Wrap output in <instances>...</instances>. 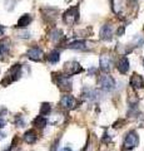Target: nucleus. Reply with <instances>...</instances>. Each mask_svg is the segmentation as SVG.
Here are the masks:
<instances>
[{
    "label": "nucleus",
    "mask_w": 144,
    "mask_h": 151,
    "mask_svg": "<svg viewBox=\"0 0 144 151\" xmlns=\"http://www.w3.org/2000/svg\"><path fill=\"white\" fill-rule=\"evenodd\" d=\"M15 124L16 126H19V127H24L25 126V121L24 119H23V116H16V119H15Z\"/></svg>",
    "instance_id": "23"
},
{
    "label": "nucleus",
    "mask_w": 144,
    "mask_h": 151,
    "mask_svg": "<svg viewBox=\"0 0 144 151\" xmlns=\"http://www.w3.org/2000/svg\"><path fill=\"white\" fill-rule=\"evenodd\" d=\"M111 8L117 15H122L125 8V0H111Z\"/></svg>",
    "instance_id": "12"
},
{
    "label": "nucleus",
    "mask_w": 144,
    "mask_h": 151,
    "mask_svg": "<svg viewBox=\"0 0 144 151\" xmlns=\"http://www.w3.org/2000/svg\"><path fill=\"white\" fill-rule=\"evenodd\" d=\"M50 39H52L54 43H59V42L63 39L62 30H60V29H54L52 33H50Z\"/></svg>",
    "instance_id": "19"
},
{
    "label": "nucleus",
    "mask_w": 144,
    "mask_h": 151,
    "mask_svg": "<svg viewBox=\"0 0 144 151\" xmlns=\"http://www.w3.org/2000/svg\"><path fill=\"white\" fill-rule=\"evenodd\" d=\"M50 110H52V106H50V103H43L41 107H40V115L41 116H46L50 112Z\"/></svg>",
    "instance_id": "22"
},
{
    "label": "nucleus",
    "mask_w": 144,
    "mask_h": 151,
    "mask_svg": "<svg viewBox=\"0 0 144 151\" xmlns=\"http://www.w3.org/2000/svg\"><path fill=\"white\" fill-rule=\"evenodd\" d=\"M60 116L59 113H55V115H53V117H52V120H50V124H53V125H55L57 122H59V120H60Z\"/></svg>",
    "instance_id": "24"
},
{
    "label": "nucleus",
    "mask_w": 144,
    "mask_h": 151,
    "mask_svg": "<svg viewBox=\"0 0 144 151\" xmlns=\"http://www.w3.org/2000/svg\"><path fill=\"white\" fill-rule=\"evenodd\" d=\"M118 70L122 74H125L129 70V60L127 57H122L120 60L118 62Z\"/></svg>",
    "instance_id": "16"
},
{
    "label": "nucleus",
    "mask_w": 144,
    "mask_h": 151,
    "mask_svg": "<svg viewBox=\"0 0 144 151\" xmlns=\"http://www.w3.org/2000/svg\"><path fill=\"white\" fill-rule=\"evenodd\" d=\"M98 84H99V87L105 92H110V91H113V89L115 88L114 78L111 77V76H109V74L100 76L99 79H98Z\"/></svg>",
    "instance_id": "3"
},
{
    "label": "nucleus",
    "mask_w": 144,
    "mask_h": 151,
    "mask_svg": "<svg viewBox=\"0 0 144 151\" xmlns=\"http://www.w3.org/2000/svg\"><path fill=\"white\" fill-rule=\"evenodd\" d=\"M82 96L85 98V100H89V101H95L98 100V92L95 89H92V88H84Z\"/></svg>",
    "instance_id": "14"
},
{
    "label": "nucleus",
    "mask_w": 144,
    "mask_h": 151,
    "mask_svg": "<svg viewBox=\"0 0 144 151\" xmlns=\"http://www.w3.org/2000/svg\"><path fill=\"white\" fill-rule=\"evenodd\" d=\"M26 55L28 58H30L31 60H35V62H40L44 58V53L39 47H31L30 49H28Z\"/></svg>",
    "instance_id": "7"
},
{
    "label": "nucleus",
    "mask_w": 144,
    "mask_h": 151,
    "mask_svg": "<svg viewBox=\"0 0 144 151\" xmlns=\"http://www.w3.org/2000/svg\"><path fill=\"white\" fill-rule=\"evenodd\" d=\"M4 32H5V28H4L3 25H0V35H3Z\"/></svg>",
    "instance_id": "27"
},
{
    "label": "nucleus",
    "mask_w": 144,
    "mask_h": 151,
    "mask_svg": "<svg viewBox=\"0 0 144 151\" xmlns=\"http://www.w3.org/2000/svg\"><path fill=\"white\" fill-rule=\"evenodd\" d=\"M46 124H48V120H46L44 116H41V115H39V116L34 120V125H35L36 127H39V129H44V127L46 126Z\"/></svg>",
    "instance_id": "21"
},
{
    "label": "nucleus",
    "mask_w": 144,
    "mask_h": 151,
    "mask_svg": "<svg viewBox=\"0 0 144 151\" xmlns=\"http://www.w3.org/2000/svg\"><path fill=\"white\" fill-rule=\"evenodd\" d=\"M60 151H72V149L70 147H64V149H62Z\"/></svg>",
    "instance_id": "28"
},
{
    "label": "nucleus",
    "mask_w": 144,
    "mask_h": 151,
    "mask_svg": "<svg viewBox=\"0 0 144 151\" xmlns=\"http://www.w3.org/2000/svg\"><path fill=\"white\" fill-rule=\"evenodd\" d=\"M99 65L103 72H109L111 69V58L109 54H101L99 59Z\"/></svg>",
    "instance_id": "8"
},
{
    "label": "nucleus",
    "mask_w": 144,
    "mask_h": 151,
    "mask_svg": "<svg viewBox=\"0 0 144 151\" xmlns=\"http://www.w3.org/2000/svg\"><path fill=\"white\" fill-rule=\"evenodd\" d=\"M87 40L84 39H80V40H74L72 43L68 44V48L69 49H78V50H85L88 49V45H87Z\"/></svg>",
    "instance_id": "13"
},
{
    "label": "nucleus",
    "mask_w": 144,
    "mask_h": 151,
    "mask_svg": "<svg viewBox=\"0 0 144 151\" xmlns=\"http://www.w3.org/2000/svg\"><path fill=\"white\" fill-rule=\"evenodd\" d=\"M83 70V67L79 64L77 60H70V62H67L64 64V72L67 76H74L78 74Z\"/></svg>",
    "instance_id": "5"
},
{
    "label": "nucleus",
    "mask_w": 144,
    "mask_h": 151,
    "mask_svg": "<svg viewBox=\"0 0 144 151\" xmlns=\"http://www.w3.org/2000/svg\"><path fill=\"white\" fill-rule=\"evenodd\" d=\"M139 144V137L135 131H129L124 139L123 142V150H133L135 149Z\"/></svg>",
    "instance_id": "2"
},
{
    "label": "nucleus",
    "mask_w": 144,
    "mask_h": 151,
    "mask_svg": "<svg viewBox=\"0 0 144 151\" xmlns=\"http://www.w3.org/2000/svg\"><path fill=\"white\" fill-rule=\"evenodd\" d=\"M75 103H77V101L72 94H65V96H63L62 100H60V105L64 108H67V110H73V108L75 107Z\"/></svg>",
    "instance_id": "9"
},
{
    "label": "nucleus",
    "mask_w": 144,
    "mask_h": 151,
    "mask_svg": "<svg viewBox=\"0 0 144 151\" xmlns=\"http://www.w3.org/2000/svg\"><path fill=\"white\" fill-rule=\"evenodd\" d=\"M36 139H38V135L34 130H28L25 134H24V141L28 144H34Z\"/></svg>",
    "instance_id": "17"
},
{
    "label": "nucleus",
    "mask_w": 144,
    "mask_h": 151,
    "mask_svg": "<svg viewBox=\"0 0 144 151\" xmlns=\"http://www.w3.org/2000/svg\"><path fill=\"white\" fill-rule=\"evenodd\" d=\"M143 64H144V60H143Z\"/></svg>",
    "instance_id": "30"
},
{
    "label": "nucleus",
    "mask_w": 144,
    "mask_h": 151,
    "mask_svg": "<svg viewBox=\"0 0 144 151\" xmlns=\"http://www.w3.org/2000/svg\"><path fill=\"white\" fill-rule=\"evenodd\" d=\"M131 86L135 89V91H139V89H143L144 88V81H143V77L139 76L137 73H134L131 78Z\"/></svg>",
    "instance_id": "10"
},
{
    "label": "nucleus",
    "mask_w": 144,
    "mask_h": 151,
    "mask_svg": "<svg viewBox=\"0 0 144 151\" xmlns=\"http://www.w3.org/2000/svg\"><path fill=\"white\" fill-rule=\"evenodd\" d=\"M110 140H111V137H109V135L106 134H104V137H103V142H110Z\"/></svg>",
    "instance_id": "25"
},
{
    "label": "nucleus",
    "mask_w": 144,
    "mask_h": 151,
    "mask_svg": "<svg viewBox=\"0 0 144 151\" xmlns=\"http://www.w3.org/2000/svg\"><path fill=\"white\" fill-rule=\"evenodd\" d=\"M21 76V65L20 64H14L13 67L8 70V73L5 76V78L1 81V84L8 86L9 83H11L14 81H18Z\"/></svg>",
    "instance_id": "1"
},
{
    "label": "nucleus",
    "mask_w": 144,
    "mask_h": 151,
    "mask_svg": "<svg viewBox=\"0 0 144 151\" xmlns=\"http://www.w3.org/2000/svg\"><path fill=\"white\" fill-rule=\"evenodd\" d=\"M59 59H60V53H59V50H58V49H55V50H53V52H50L49 55H48V60H49L50 63H53V64L58 63V62H59Z\"/></svg>",
    "instance_id": "20"
},
{
    "label": "nucleus",
    "mask_w": 144,
    "mask_h": 151,
    "mask_svg": "<svg viewBox=\"0 0 144 151\" xmlns=\"http://www.w3.org/2000/svg\"><path fill=\"white\" fill-rule=\"evenodd\" d=\"M57 84L62 91H72V81L67 74H58L57 78Z\"/></svg>",
    "instance_id": "6"
},
{
    "label": "nucleus",
    "mask_w": 144,
    "mask_h": 151,
    "mask_svg": "<svg viewBox=\"0 0 144 151\" xmlns=\"http://www.w3.org/2000/svg\"><path fill=\"white\" fill-rule=\"evenodd\" d=\"M31 22V15H29V14H24L19 20H18V24L16 27L18 28H25L26 25H29Z\"/></svg>",
    "instance_id": "18"
},
{
    "label": "nucleus",
    "mask_w": 144,
    "mask_h": 151,
    "mask_svg": "<svg viewBox=\"0 0 144 151\" xmlns=\"http://www.w3.org/2000/svg\"><path fill=\"white\" fill-rule=\"evenodd\" d=\"M9 50H10V39L9 38L0 39V57L5 55Z\"/></svg>",
    "instance_id": "15"
},
{
    "label": "nucleus",
    "mask_w": 144,
    "mask_h": 151,
    "mask_svg": "<svg viewBox=\"0 0 144 151\" xmlns=\"http://www.w3.org/2000/svg\"><path fill=\"white\" fill-rule=\"evenodd\" d=\"M4 126H5V120H3L1 117H0V129H3Z\"/></svg>",
    "instance_id": "26"
},
{
    "label": "nucleus",
    "mask_w": 144,
    "mask_h": 151,
    "mask_svg": "<svg viewBox=\"0 0 144 151\" xmlns=\"http://www.w3.org/2000/svg\"><path fill=\"white\" fill-rule=\"evenodd\" d=\"M63 19H64V22H65V24H68V25L75 24L79 19V6L75 5V6L69 8L68 10L64 13Z\"/></svg>",
    "instance_id": "4"
},
{
    "label": "nucleus",
    "mask_w": 144,
    "mask_h": 151,
    "mask_svg": "<svg viewBox=\"0 0 144 151\" xmlns=\"http://www.w3.org/2000/svg\"><path fill=\"white\" fill-rule=\"evenodd\" d=\"M99 34H100V38L103 40H110L111 38H113V27H111L110 24L103 25Z\"/></svg>",
    "instance_id": "11"
},
{
    "label": "nucleus",
    "mask_w": 144,
    "mask_h": 151,
    "mask_svg": "<svg viewBox=\"0 0 144 151\" xmlns=\"http://www.w3.org/2000/svg\"><path fill=\"white\" fill-rule=\"evenodd\" d=\"M4 137H5V135H4V134H3V132H0V140H3Z\"/></svg>",
    "instance_id": "29"
}]
</instances>
